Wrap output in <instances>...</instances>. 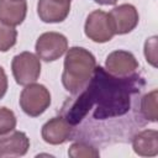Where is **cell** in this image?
<instances>
[{
	"label": "cell",
	"instance_id": "obj_1",
	"mask_svg": "<svg viewBox=\"0 0 158 158\" xmlns=\"http://www.w3.org/2000/svg\"><path fill=\"white\" fill-rule=\"evenodd\" d=\"M144 81L138 75L115 77L102 67H95L94 74L78 99L62 111V116L72 125H78L91 107L95 120L118 117L128 112L131 96L143 88Z\"/></svg>",
	"mask_w": 158,
	"mask_h": 158
},
{
	"label": "cell",
	"instance_id": "obj_2",
	"mask_svg": "<svg viewBox=\"0 0 158 158\" xmlns=\"http://www.w3.org/2000/svg\"><path fill=\"white\" fill-rule=\"evenodd\" d=\"M96 67L95 57L91 52L83 47H72L64 58V70L62 74V84L72 95H77L84 90L90 81Z\"/></svg>",
	"mask_w": 158,
	"mask_h": 158
},
{
	"label": "cell",
	"instance_id": "obj_3",
	"mask_svg": "<svg viewBox=\"0 0 158 158\" xmlns=\"http://www.w3.org/2000/svg\"><path fill=\"white\" fill-rule=\"evenodd\" d=\"M51 105L49 90L42 84H28L21 91L20 106L22 111L31 116L37 117L42 115Z\"/></svg>",
	"mask_w": 158,
	"mask_h": 158
},
{
	"label": "cell",
	"instance_id": "obj_4",
	"mask_svg": "<svg viewBox=\"0 0 158 158\" xmlns=\"http://www.w3.org/2000/svg\"><path fill=\"white\" fill-rule=\"evenodd\" d=\"M11 70L15 81L19 85H28L35 83L41 74L40 58L31 52H21L12 58Z\"/></svg>",
	"mask_w": 158,
	"mask_h": 158
},
{
	"label": "cell",
	"instance_id": "obj_5",
	"mask_svg": "<svg viewBox=\"0 0 158 158\" xmlns=\"http://www.w3.org/2000/svg\"><path fill=\"white\" fill-rule=\"evenodd\" d=\"M84 32L89 40L96 43L109 42L116 35L109 14L102 10H94L88 15Z\"/></svg>",
	"mask_w": 158,
	"mask_h": 158
},
{
	"label": "cell",
	"instance_id": "obj_6",
	"mask_svg": "<svg viewBox=\"0 0 158 158\" xmlns=\"http://www.w3.org/2000/svg\"><path fill=\"white\" fill-rule=\"evenodd\" d=\"M37 57L44 62H53L60 58L68 49V40L59 32H44L36 41Z\"/></svg>",
	"mask_w": 158,
	"mask_h": 158
},
{
	"label": "cell",
	"instance_id": "obj_7",
	"mask_svg": "<svg viewBox=\"0 0 158 158\" xmlns=\"http://www.w3.org/2000/svg\"><path fill=\"white\" fill-rule=\"evenodd\" d=\"M138 69L136 57L127 51L117 49L111 52L105 60V70L115 77H130Z\"/></svg>",
	"mask_w": 158,
	"mask_h": 158
},
{
	"label": "cell",
	"instance_id": "obj_8",
	"mask_svg": "<svg viewBox=\"0 0 158 158\" xmlns=\"http://www.w3.org/2000/svg\"><path fill=\"white\" fill-rule=\"evenodd\" d=\"M109 16L116 35L130 33L136 28L139 20L137 9L131 4H121L115 6L110 11Z\"/></svg>",
	"mask_w": 158,
	"mask_h": 158
},
{
	"label": "cell",
	"instance_id": "obj_9",
	"mask_svg": "<svg viewBox=\"0 0 158 158\" xmlns=\"http://www.w3.org/2000/svg\"><path fill=\"white\" fill-rule=\"evenodd\" d=\"M41 135L46 143L54 146L62 144L70 139L73 135V126L63 116H56L42 126Z\"/></svg>",
	"mask_w": 158,
	"mask_h": 158
},
{
	"label": "cell",
	"instance_id": "obj_10",
	"mask_svg": "<svg viewBox=\"0 0 158 158\" xmlns=\"http://www.w3.org/2000/svg\"><path fill=\"white\" fill-rule=\"evenodd\" d=\"M70 11V1L63 0H38L37 15L40 20L47 23L62 22Z\"/></svg>",
	"mask_w": 158,
	"mask_h": 158
},
{
	"label": "cell",
	"instance_id": "obj_11",
	"mask_svg": "<svg viewBox=\"0 0 158 158\" xmlns=\"http://www.w3.org/2000/svg\"><path fill=\"white\" fill-rule=\"evenodd\" d=\"M28 148L30 139L22 131H11L9 135H0V158L25 156Z\"/></svg>",
	"mask_w": 158,
	"mask_h": 158
},
{
	"label": "cell",
	"instance_id": "obj_12",
	"mask_svg": "<svg viewBox=\"0 0 158 158\" xmlns=\"http://www.w3.org/2000/svg\"><path fill=\"white\" fill-rule=\"evenodd\" d=\"M27 14L26 0H0V20L7 25H21Z\"/></svg>",
	"mask_w": 158,
	"mask_h": 158
},
{
	"label": "cell",
	"instance_id": "obj_13",
	"mask_svg": "<svg viewBox=\"0 0 158 158\" xmlns=\"http://www.w3.org/2000/svg\"><path fill=\"white\" fill-rule=\"evenodd\" d=\"M132 148L142 157H154L158 154V131L143 130L132 138Z\"/></svg>",
	"mask_w": 158,
	"mask_h": 158
},
{
	"label": "cell",
	"instance_id": "obj_14",
	"mask_svg": "<svg viewBox=\"0 0 158 158\" xmlns=\"http://www.w3.org/2000/svg\"><path fill=\"white\" fill-rule=\"evenodd\" d=\"M157 99H158V91L157 89H153L152 91L144 94L141 99V104H139V107H141V114L142 116L151 121V122H156L157 118H158V112H157V107H158V104H157Z\"/></svg>",
	"mask_w": 158,
	"mask_h": 158
},
{
	"label": "cell",
	"instance_id": "obj_15",
	"mask_svg": "<svg viewBox=\"0 0 158 158\" xmlns=\"http://www.w3.org/2000/svg\"><path fill=\"white\" fill-rule=\"evenodd\" d=\"M17 31L14 26L0 20V52H7L16 44Z\"/></svg>",
	"mask_w": 158,
	"mask_h": 158
},
{
	"label": "cell",
	"instance_id": "obj_16",
	"mask_svg": "<svg viewBox=\"0 0 158 158\" xmlns=\"http://www.w3.org/2000/svg\"><path fill=\"white\" fill-rule=\"evenodd\" d=\"M68 156L72 158H96L100 153L94 146L86 142H74L68 149Z\"/></svg>",
	"mask_w": 158,
	"mask_h": 158
},
{
	"label": "cell",
	"instance_id": "obj_17",
	"mask_svg": "<svg viewBox=\"0 0 158 158\" xmlns=\"http://www.w3.org/2000/svg\"><path fill=\"white\" fill-rule=\"evenodd\" d=\"M16 116L7 107H0V135L9 133L16 127Z\"/></svg>",
	"mask_w": 158,
	"mask_h": 158
},
{
	"label": "cell",
	"instance_id": "obj_18",
	"mask_svg": "<svg viewBox=\"0 0 158 158\" xmlns=\"http://www.w3.org/2000/svg\"><path fill=\"white\" fill-rule=\"evenodd\" d=\"M144 56L147 62L153 67H157V37L153 36L148 38L144 43Z\"/></svg>",
	"mask_w": 158,
	"mask_h": 158
},
{
	"label": "cell",
	"instance_id": "obj_19",
	"mask_svg": "<svg viewBox=\"0 0 158 158\" xmlns=\"http://www.w3.org/2000/svg\"><path fill=\"white\" fill-rule=\"evenodd\" d=\"M7 90V75L4 70V68L0 65V99L4 98Z\"/></svg>",
	"mask_w": 158,
	"mask_h": 158
},
{
	"label": "cell",
	"instance_id": "obj_20",
	"mask_svg": "<svg viewBox=\"0 0 158 158\" xmlns=\"http://www.w3.org/2000/svg\"><path fill=\"white\" fill-rule=\"evenodd\" d=\"M99 5H115L118 0H94Z\"/></svg>",
	"mask_w": 158,
	"mask_h": 158
},
{
	"label": "cell",
	"instance_id": "obj_21",
	"mask_svg": "<svg viewBox=\"0 0 158 158\" xmlns=\"http://www.w3.org/2000/svg\"><path fill=\"white\" fill-rule=\"evenodd\" d=\"M63 1H70V0H63Z\"/></svg>",
	"mask_w": 158,
	"mask_h": 158
}]
</instances>
